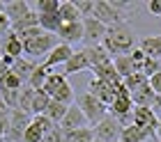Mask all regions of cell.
<instances>
[{"label": "cell", "instance_id": "44dd1931", "mask_svg": "<svg viewBox=\"0 0 161 142\" xmlns=\"http://www.w3.org/2000/svg\"><path fill=\"white\" fill-rule=\"evenodd\" d=\"M113 64H115V71H118V76L124 80L129 78L131 73L138 71V66L134 64V60H131V55H120V57H113Z\"/></svg>", "mask_w": 161, "mask_h": 142}, {"label": "cell", "instance_id": "cb8c5ba5", "mask_svg": "<svg viewBox=\"0 0 161 142\" xmlns=\"http://www.w3.org/2000/svg\"><path fill=\"white\" fill-rule=\"evenodd\" d=\"M64 83H67V76H64V73H60V71H51L42 89L51 96V99H53V94H55V92H58V89H60Z\"/></svg>", "mask_w": 161, "mask_h": 142}, {"label": "cell", "instance_id": "9a60e30c", "mask_svg": "<svg viewBox=\"0 0 161 142\" xmlns=\"http://www.w3.org/2000/svg\"><path fill=\"white\" fill-rule=\"evenodd\" d=\"M0 44H3V50H5V55H9L14 60H19L21 55H23V41L16 37V32H12L9 34H5L3 39H0Z\"/></svg>", "mask_w": 161, "mask_h": 142}, {"label": "cell", "instance_id": "30bf717a", "mask_svg": "<svg viewBox=\"0 0 161 142\" xmlns=\"http://www.w3.org/2000/svg\"><path fill=\"white\" fill-rule=\"evenodd\" d=\"M74 53H76V50L71 48L69 44H58V46H55V48H53V50H51V53L46 55V60H44L42 64L46 66L48 71H53L55 66H60V64L64 66V64H67V62H69V57L74 55Z\"/></svg>", "mask_w": 161, "mask_h": 142}, {"label": "cell", "instance_id": "d6a6232c", "mask_svg": "<svg viewBox=\"0 0 161 142\" xmlns=\"http://www.w3.org/2000/svg\"><path fill=\"white\" fill-rule=\"evenodd\" d=\"M64 140H67V142H92L94 140V133H92L90 126H87V129H78V131L64 133Z\"/></svg>", "mask_w": 161, "mask_h": 142}, {"label": "cell", "instance_id": "f6af8a7d", "mask_svg": "<svg viewBox=\"0 0 161 142\" xmlns=\"http://www.w3.org/2000/svg\"><path fill=\"white\" fill-rule=\"evenodd\" d=\"M154 135H157V138L161 140V122H159V126H157V133H154Z\"/></svg>", "mask_w": 161, "mask_h": 142}, {"label": "cell", "instance_id": "bcb514c9", "mask_svg": "<svg viewBox=\"0 0 161 142\" xmlns=\"http://www.w3.org/2000/svg\"><path fill=\"white\" fill-rule=\"evenodd\" d=\"M0 142H7V140H5V138H3V135H0Z\"/></svg>", "mask_w": 161, "mask_h": 142}, {"label": "cell", "instance_id": "7dc6e473", "mask_svg": "<svg viewBox=\"0 0 161 142\" xmlns=\"http://www.w3.org/2000/svg\"><path fill=\"white\" fill-rule=\"evenodd\" d=\"M92 142H101V140H97V138H94V140H92Z\"/></svg>", "mask_w": 161, "mask_h": 142}, {"label": "cell", "instance_id": "f1b7e54d", "mask_svg": "<svg viewBox=\"0 0 161 142\" xmlns=\"http://www.w3.org/2000/svg\"><path fill=\"white\" fill-rule=\"evenodd\" d=\"M53 101H60V103H64V106H74L76 103V94H74V87L69 85V80L53 94Z\"/></svg>", "mask_w": 161, "mask_h": 142}, {"label": "cell", "instance_id": "f546056e", "mask_svg": "<svg viewBox=\"0 0 161 142\" xmlns=\"http://www.w3.org/2000/svg\"><path fill=\"white\" fill-rule=\"evenodd\" d=\"M67 110H69V106H64V103H60V101H51V106L46 110V117L53 124H60L64 119V115H67Z\"/></svg>", "mask_w": 161, "mask_h": 142}, {"label": "cell", "instance_id": "681fc988", "mask_svg": "<svg viewBox=\"0 0 161 142\" xmlns=\"http://www.w3.org/2000/svg\"><path fill=\"white\" fill-rule=\"evenodd\" d=\"M159 142H161V140H159Z\"/></svg>", "mask_w": 161, "mask_h": 142}, {"label": "cell", "instance_id": "7bdbcfd3", "mask_svg": "<svg viewBox=\"0 0 161 142\" xmlns=\"http://www.w3.org/2000/svg\"><path fill=\"white\" fill-rule=\"evenodd\" d=\"M147 12L152 14V16H161V0H152V3H147Z\"/></svg>", "mask_w": 161, "mask_h": 142}, {"label": "cell", "instance_id": "603a6c76", "mask_svg": "<svg viewBox=\"0 0 161 142\" xmlns=\"http://www.w3.org/2000/svg\"><path fill=\"white\" fill-rule=\"evenodd\" d=\"M152 135L147 131H143V129H138V126L134 124H129V126H124L122 129V135H120V142H145V140H150Z\"/></svg>", "mask_w": 161, "mask_h": 142}, {"label": "cell", "instance_id": "2e32d148", "mask_svg": "<svg viewBox=\"0 0 161 142\" xmlns=\"http://www.w3.org/2000/svg\"><path fill=\"white\" fill-rule=\"evenodd\" d=\"M138 48H141L147 57H152V60H161V34L143 37V39L138 41Z\"/></svg>", "mask_w": 161, "mask_h": 142}, {"label": "cell", "instance_id": "ac0fdd59", "mask_svg": "<svg viewBox=\"0 0 161 142\" xmlns=\"http://www.w3.org/2000/svg\"><path fill=\"white\" fill-rule=\"evenodd\" d=\"M154 99H157V94L152 92L150 80H147L143 87H138L136 92H131V101H134V106H141V108H152Z\"/></svg>", "mask_w": 161, "mask_h": 142}, {"label": "cell", "instance_id": "1f68e13d", "mask_svg": "<svg viewBox=\"0 0 161 142\" xmlns=\"http://www.w3.org/2000/svg\"><path fill=\"white\" fill-rule=\"evenodd\" d=\"M147 80H150V78L145 76L143 71H136V73H131L129 78H124V80H122V85L127 87V89H129V94H131V92H136L138 87H143L145 83H147Z\"/></svg>", "mask_w": 161, "mask_h": 142}, {"label": "cell", "instance_id": "4dcf8cb0", "mask_svg": "<svg viewBox=\"0 0 161 142\" xmlns=\"http://www.w3.org/2000/svg\"><path fill=\"white\" fill-rule=\"evenodd\" d=\"M48 69L44 64H37V69H35V73L30 76V80H28V87H32L35 92H37V89H42L44 87V83H46V78H48Z\"/></svg>", "mask_w": 161, "mask_h": 142}, {"label": "cell", "instance_id": "7c38bea8", "mask_svg": "<svg viewBox=\"0 0 161 142\" xmlns=\"http://www.w3.org/2000/svg\"><path fill=\"white\" fill-rule=\"evenodd\" d=\"M60 129L64 131V133H69V131H78V129H87V119H85V115L78 110V106L74 103V106H69V110H67V115H64V119L60 124Z\"/></svg>", "mask_w": 161, "mask_h": 142}, {"label": "cell", "instance_id": "7402d4cb", "mask_svg": "<svg viewBox=\"0 0 161 142\" xmlns=\"http://www.w3.org/2000/svg\"><path fill=\"white\" fill-rule=\"evenodd\" d=\"M94 78H99V80H104V83H111V85H122V78L118 76V71H115V64L113 62H108L104 66H99V69H94Z\"/></svg>", "mask_w": 161, "mask_h": 142}, {"label": "cell", "instance_id": "4316f807", "mask_svg": "<svg viewBox=\"0 0 161 142\" xmlns=\"http://www.w3.org/2000/svg\"><path fill=\"white\" fill-rule=\"evenodd\" d=\"M51 96L44 92V89H37V94H35V101H32V117L35 115H46V110L51 106Z\"/></svg>", "mask_w": 161, "mask_h": 142}, {"label": "cell", "instance_id": "c3c4849f", "mask_svg": "<svg viewBox=\"0 0 161 142\" xmlns=\"http://www.w3.org/2000/svg\"><path fill=\"white\" fill-rule=\"evenodd\" d=\"M7 142H9V140H7Z\"/></svg>", "mask_w": 161, "mask_h": 142}, {"label": "cell", "instance_id": "d4e9b609", "mask_svg": "<svg viewBox=\"0 0 161 142\" xmlns=\"http://www.w3.org/2000/svg\"><path fill=\"white\" fill-rule=\"evenodd\" d=\"M60 18H62V23H74V21H83V16H80V12H78V7L76 3H60Z\"/></svg>", "mask_w": 161, "mask_h": 142}, {"label": "cell", "instance_id": "8992f818", "mask_svg": "<svg viewBox=\"0 0 161 142\" xmlns=\"http://www.w3.org/2000/svg\"><path fill=\"white\" fill-rule=\"evenodd\" d=\"M92 133H94V138L101 140V142H120V135H122V124H120L115 117L108 115L104 122H99L97 126H94Z\"/></svg>", "mask_w": 161, "mask_h": 142}, {"label": "cell", "instance_id": "83f0119b", "mask_svg": "<svg viewBox=\"0 0 161 142\" xmlns=\"http://www.w3.org/2000/svg\"><path fill=\"white\" fill-rule=\"evenodd\" d=\"M30 28H39V14H37V9H32L30 14H25L19 23L12 25L14 32H23V30H30Z\"/></svg>", "mask_w": 161, "mask_h": 142}, {"label": "cell", "instance_id": "ba28073f", "mask_svg": "<svg viewBox=\"0 0 161 142\" xmlns=\"http://www.w3.org/2000/svg\"><path fill=\"white\" fill-rule=\"evenodd\" d=\"M134 126H138V129L147 131L150 135H154L157 133V126H159V119H157V113L152 108H141L136 106L134 108V122H131Z\"/></svg>", "mask_w": 161, "mask_h": 142}, {"label": "cell", "instance_id": "d590c367", "mask_svg": "<svg viewBox=\"0 0 161 142\" xmlns=\"http://www.w3.org/2000/svg\"><path fill=\"white\" fill-rule=\"evenodd\" d=\"M32 122H35V124H37L39 129L44 131V135H51V133L55 131V126H58V124L51 122V119H48L46 115H35V117H32Z\"/></svg>", "mask_w": 161, "mask_h": 142}, {"label": "cell", "instance_id": "ee69618b", "mask_svg": "<svg viewBox=\"0 0 161 142\" xmlns=\"http://www.w3.org/2000/svg\"><path fill=\"white\" fill-rule=\"evenodd\" d=\"M152 110H154V113H161V96H157V99H154V103H152Z\"/></svg>", "mask_w": 161, "mask_h": 142}, {"label": "cell", "instance_id": "8d00e7d4", "mask_svg": "<svg viewBox=\"0 0 161 142\" xmlns=\"http://www.w3.org/2000/svg\"><path fill=\"white\" fill-rule=\"evenodd\" d=\"M141 71L145 73L147 78H152V76H157V73L161 71V60H152V57H147L143 62V66H141Z\"/></svg>", "mask_w": 161, "mask_h": 142}, {"label": "cell", "instance_id": "484cf974", "mask_svg": "<svg viewBox=\"0 0 161 142\" xmlns=\"http://www.w3.org/2000/svg\"><path fill=\"white\" fill-rule=\"evenodd\" d=\"M35 94H37V92H35V89L32 87H23V89H21V96H19V108L16 110H21V113H25V115H30L32 117V101H35Z\"/></svg>", "mask_w": 161, "mask_h": 142}, {"label": "cell", "instance_id": "52a82bcc", "mask_svg": "<svg viewBox=\"0 0 161 142\" xmlns=\"http://www.w3.org/2000/svg\"><path fill=\"white\" fill-rule=\"evenodd\" d=\"M32 117L21 113V110H9V133H7V140L9 142H23V133L30 126Z\"/></svg>", "mask_w": 161, "mask_h": 142}, {"label": "cell", "instance_id": "b9f144b4", "mask_svg": "<svg viewBox=\"0 0 161 142\" xmlns=\"http://www.w3.org/2000/svg\"><path fill=\"white\" fill-rule=\"evenodd\" d=\"M150 87H152V92H154L157 96H161V71L157 73V76L150 78Z\"/></svg>", "mask_w": 161, "mask_h": 142}, {"label": "cell", "instance_id": "4fadbf2b", "mask_svg": "<svg viewBox=\"0 0 161 142\" xmlns=\"http://www.w3.org/2000/svg\"><path fill=\"white\" fill-rule=\"evenodd\" d=\"M58 39L60 44H74L83 39V21H74V23H62L58 30Z\"/></svg>", "mask_w": 161, "mask_h": 142}, {"label": "cell", "instance_id": "5bb4252c", "mask_svg": "<svg viewBox=\"0 0 161 142\" xmlns=\"http://www.w3.org/2000/svg\"><path fill=\"white\" fill-rule=\"evenodd\" d=\"M83 50H85L87 64H90V71L99 69V66H104V64H108V62H113V57L108 55V50L101 46V44H99V46H85Z\"/></svg>", "mask_w": 161, "mask_h": 142}, {"label": "cell", "instance_id": "277c9868", "mask_svg": "<svg viewBox=\"0 0 161 142\" xmlns=\"http://www.w3.org/2000/svg\"><path fill=\"white\" fill-rule=\"evenodd\" d=\"M92 18H97L99 23H104L106 28L111 25H118V23H127V14L120 12L118 7H113V3H94V12H92Z\"/></svg>", "mask_w": 161, "mask_h": 142}, {"label": "cell", "instance_id": "60d3db41", "mask_svg": "<svg viewBox=\"0 0 161 142\" xmlns=\"http://www.w3.org/2000/svg\"><path fill=\"white\" fill-rule=\"evenodd\" d=\"M131 60H134V64L138 66V71H141V66H143L145 60H147V55H145L141 48H134V53H131Z\"/></svg>", "mask_w": 161, "mask_h": 142}, {"label": "cell", "instance_id": "6da1fadb", "mask_svg": "<svg viewBox=\"0 0 161 142\" xmlns=\"http://www.w3.org/2000/svg\"><path fill=\"white\" fill-rule=\"evenodd\" d=\"M101 46L108 50L111 57H120V55H131L134 48H138L136 44V34L127 23H118V25H111L106 30V37L101 41Z\"/></svg>", "mask_w": 161, "mask_h": 142}, {"label": "cell", "instance_id": "d6986e66", "mask_svg": "<svg viewBox=\"0 0 161 142\" xmlns=\"http://www.w3.org/2000/svg\"><path fill=\"white\" fill-rule=\"evenodd\" d=\"M35 69H37V64L32 62V60H25V57H19L16 62H14V66H12V73L14 76H19L21 80H23V83L28 85V80H30V76L35 73Z\"/></svg>", "mask_w": 161, "mask_h": 142}, {"label": "cell", "instance_id": "ab89813d", "mask_svg": "<svg viewBox=\"0 0 161 142\" xmlns=\"http://www.w3.org/2000/svg\"><path fill=\"white\" fill-rule=\"evenodd\" d=\"M9 133V113H0V135L7 138Z\"/></svg>", "mask_w": 161, "mask_h": 142}, {"label": "cell", "instance_id": "7a4b0ae2", "mask_svg": "<svg viewBox=\"0 0 161 142\" xmlns=\"http://www.w3.org/2000/svg\"><path fill=\"white\" fill-rule=\"evenodd\" d=\"M134 101H131V94H129V89L120 85L118 87V92H115V99L111 103V108H108V113H111V117H115L118 122L122 124V129L124 126H129L131 122H134Z\"/></svg>", "mask_w": 161, "mask_h": 142}, {"label": "cell", "instance_id": "5b68a950", "mask_svg": "<svg viewBox=\"0 0 161 142\" xmlns=\"http://www.w3.org/2000/svg\"><path fill=\"white\" fill-rule=\"evenodd\" d=\"M58 44H60L58 34L44 32L42 37H37V39H32V41H25V44H23V53H28L30 57H42V55H48L51 50L58 46Z\"/></svg>", "mask_w": 161, "mask_h": 142}, {"label": "cell", "instance_id": "3957f363", "mask_svg": "<svg viewBox=\"0 0 161 142\" xmlns=\"http://www.w3.org/2000/svg\"><path fill=\"white\" fill-rule=\"evenodd\" d=\"M76 106H78V110L85 115V119H87V124H90V129H94L99 122H104V119L108 117L106 113H108V108L101 103L94 94H90V92H85V94H78L76 96Z\"/></svg>", "mask_w": 161, "mask_h": 142}, {"label": "cell", "instance_id": "e0dca14e", "mask_svg": "<svg viewBox=\"0 0 161 142\" xmlns=\"http://www.w3.org/2000/svg\"><path fill=\"white\" fill-rule=\"evenodd\" d=\"M87 69H90V64H87L85 50L80 48V50H76V53L69 57V62L64 64L62 73H64V76H71V73H78V71H87Z\"/></svg>", "mask_w": 161, "mask_h": 142}, {"label": "cell", "instance_id": "ffe728a7", "mask_svg": "<svg viewBox=\"0 0 161 142\" xmlns=\"http://www.w3.org/2000/svg\"><path fill=\"white\" fill-rule=\"evenodd\" d=\"M30 12H32V7L28 3H7L5 5V14H7V18L12 21V25L19 23V21L23 18L25 14H30Z\"/></svg>", "mask_w": 161, "mask_h": 142}, {"label": "cell", "instance_id": "836d02e7", "mask_svg": "<svg viewBox=\"0 0 161 142\" xmlns=\"http://www.w3.org/2000/svg\"><path fill=\"white\" fill-rule=\"evenodd\" d=\"M44 138H46V135H44V131L35 122H30V126H28L25 133H23V142H42Z\"/></svg>", "mask_w": 161, "mask_h": 142}, {"label": "cell", "instance_id": "8fae6325", "mask_svg": "<svg viewBox=\"0 0 161 142\" xmlns=\"http://www.w3.org/2000/svg\"><path fill=\"white\" fill-rule=\"evenodd\" d=\"M118 87H120V85H111V83H104V80H99V78H92V80H90V89H87V92L94 94L106 108H111V103H113V99H115V92H118Z\"/></svg>", "mask_w": 161, "mask_h": 142}, {"label": "cell", "instance_id": "f35d334b", "mask_svg": "<svg viewBox=\"0 0 161 142\" xmlns=\"http://www.w3.org/2000/svg\"><path fill=\"white\" fill-rule=\"evenodd\" d=\"M9 32H12V21L7 18L5 12H0V39H3L5 34H9Z\"/></svg>", "mask_w": 161, "mask_h": 142}, {"label": "cell", "instance_id": "74e56055", "mask_svg": "<svg viewBox=\"0 0 161 142\" xmlns=\"http://www.w3.org/2000/svg\"><path fill=\"white\" fill-rule=\"evenodd\" d=\"M76 7H78V12H80L83 18L92 16V12H94V3H90V0H80V3H76Z\"/></svg>", "mask_w": 161, "mask_h": 142}, {"label": "cell", "instance_id": "9c48e42d", "mask_svg": "<svg viewBox=\"0 0 161 142\" xmlns=\"http://www.w3.org/2000/svg\"><path fill=\"white\" fill-rule=\"evenodd\" d=\"M106 30L108 28L104 23H99L97 18H92V16L83 18V41H87L90 46H99L106 37Z\"/></svg>", "mask_w": 161, "mask_h": 142}, {"label": "cell", "instance_id": "e575fe53", "mask_svg": "<svg viewBox=\"0 0 161 142\" xmlns=\"http://www.w3.org/2000/svg\"><path fill=\"white\" fill-rule=\"evenodd\" d=\"M60 12V3L58 0H42L37 3V14L44 16V14H58Z\"/></svg>", "mask_w": 161, "mask_h": 142}]
</instances>
